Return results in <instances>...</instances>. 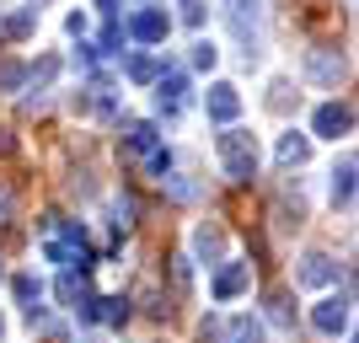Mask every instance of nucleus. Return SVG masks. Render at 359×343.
<instances>
[{"instance_id":"obj_14","label":"nucleus","mask_w":359,"mask_h":343,"mask_svg":"<svg viewBox=\"0 0 359 343\" xmlns=\"http://www.w3.org/2000/svg\"><path fill=\"white\" fill-rule=\"evenodd\" d=\"M306 161H311V140L290 129V135L279 140V166H306Z\"/></svg>"},{"instance_id":"obj_28","label":"nucleus","mask_w":359,"mask_h":343,"mask_svg":"<svg viewBox=\"0 0 359 343\" xmlns=\"http://www.w3.org/2000/svg\"><path fill=\"white\" fill-rule=\"evenodd\" d=\"M182 22H188V27H204V0H182Z\"/></svg>"},{"instance_id":"obj_29","label":"nucleus","mask_w":359,"mask_h":343,"mask_svg":"<svg viewBox=\"0 0 359 343\" xmlns=\"http://www.w3.org/2000/svg\"><path fill=\"white\" fill-rule=\"evenodd\" d=\"M22 75H27V70H22V65H0V86H16Z\"/></svg>"},{"instance_id":"obj_30","label":"nucleus","mask_w":359,"mask_h":343,"mask_svg":"<svg viewBox=\"0 0 359 343\" xmlns=\"http://www.w3.org/2000/svg\"><path fill=\"white\" fill-rule=\"evenodd\" d=\"M11 150H16V140L6 135V129H0V156H11Z\"/></svg>"},{"instance_id":"obj_31","label":"nucleus","mask_w":359,"mask_h":343,"mask_svg":"<svg viewBox=\"0 0 359 343\" xmlns=\"http://www.w3.org/2000/svg\"><path fill=\"white\" fill-rule=\"evenodd\" d=\"M0 284H6V263H0Z\"/></svg>"},{"instance_id":"obj_18","label":"nucleus","mask_w":359,"mask_h":343,"mask_svg":"<svg viewBox=\"0 0 359 343\" xmlns=\"http://www.w3.org/2000/svg\"><path fill=\"white\" fill-rule=\"evenodd\" d=\"M60 300H65V306H81V300H91V290H86V274L65 269V279H60Z\"/></svg>"},{"instance_id":"obj_5","label":"nucleus","mask_w":359,"mask_h":343,"mask_svg":"<svg viewBox=\"0 0 359 343\" xmlns=\"http://www.w3.org/2000/svg\"><path fill=\"white\" fill-rule=\"evenodd\" d=\"M338 279V263H332L327 253H306L300 257V269H295V284H306V290H322V284Z\"/></svg>"},{"instance_id":"obj_9","label":"nucleus","mask_w":359,"mask_h":343,"mask_svg":"<svg viewBox=\"0 0 359 343\" xmlns=\"http://www.w3.org/2000/svg\"><path fill=\"white\" fill-rule=\"evenodd\" d=\"M182 102H188V75H182V70L161 75V91H156V107H161L166 119H172V113H182Z\"/></svg>"},{"instance_id":"obj_24","label":"nucleus","mask_w":359,"mask_h":343,"mask_svg":"<svg viewBox=\"0 0 359 343\" xmlns=\"http://www.w3.org/2000/svg\"><path fill=\"white\" fill-rule=\"evenodd\" d=\"M290 91H295L290 81H273V86H269V107H273V113H290V102H295Z\"/></svg>"},{"instance_id":"obj_23","label":"nucleus","mask_w":359,"mask_h":343,"mask_svg":"<svg viewBox=\"0 0 359 343\" xmlns=\"http://www.w3.org/2000/svg\"><path fill=\"white\" fill-rule=\"evenodd\" d=\"M156 75H161V65L150 60V54H135V60H129V81H156Z\"/></svg>"},{"instance_id":"obj_22","label":"nucleus","mask_w":359,"mask_h":343,"mask_svg":"<svg viewBox=\"0 0 359 343\" xmlns=\"http://www.w3.org/2000/svg\"><path fill=\"white\" fill-rule=\"evenodd\" d=\"M123 38H129V32H123L118 22H107V27H102V43H91V48H97V54H118Z\"/></svg>"},{"instance_id":"obj_11","label":"nucleus","mask_w":359,"mask_h":343,"mask_svg":"<svg viewBox=\"0 0 359 343\" xmlns=\"http://www.w3.org/2000/svg\"><path fill=\"white\" fill-rule=\"evenodd\" d=\"M194 253L204 257V263H220V257H225V231H220V225H198V231H194Z\"/></svg>"},{"instance_id":"obj_6","label":"nucleus","mask_w":359,"mask_h":343,"mask_svg":"<svg viewBox=\"0 0 359 343\" xmlns=\"http://www.w3.org/2000/svg\"><path fill=\"white\" fill-rule=\"evenodd\" d=\"M204 107H210V119H215V123H231V119L241 113V91L231 86V81H215L210 97H204Z\"/></svg>"},{"instance_id":"obj_12","label":"nucleus","mask_w":359,"mask_h":343,"mask_svg":"<svg viewBox=\"0 0 359 343\" xmlns=\"http://www.w3.org/2000/svg\"><path fill=\"white\" fill-rule=\"evenodd\" d=\"M332 204L338 209L354 204V156H344V161L332 166Z\"/></svg>"},{"instance_id":"obj_8","label":"nucleus","mask_w":359,"mask_h":343,"mask_svg":"<svg viewBox=\"0 0 359 343\" xmlns=\"http://www.w3.org/2000/svg\"><path fill=\"white\" fill-rule=\"evenodd\" d=\"M311 328L316 332H327V338H338V332L348 328V295H338V300H322L311 311Z\"/></svg>"},{"instance_id":"obj_2","label":"nucleus","mask_w":359,"mask_h":343,"mask_svg":"<svg viewBox=\"0 0 359 343\" xmlns=\"http://www.w3.org/2000/svg\"><path fill=\"white\" fill-rule=\"evenodd\" d=\"M215 145H220V161H225V177L231 182H252L257 177V140H252V129H225Z\"/></svg>"},{"instance_id":"obj_15","label":"nucleus","mask_w":359,"mask_h":343,"mask_svg":"<svg viewBox=\"0 0 359 343\" xmlns=\"http://www.w3.org/2000/svg\"><path fill=\"white\" fill-rule=\"evenodd\" d=\"M129 306H135L129 295H102V300H97V322H107V328H123V322H129Z\"/></svg>"},{"instance_id":"obj_27","label":"nucleus","mask_w":359,"mask_h":343,"mask_svg":"<svg viewBox=\"0 0 359 343\" xmlns=\"http://www.w3.org/2000/svg\"><path fill=\"white\" fill-rule=\"evenodd\" d=\"M220 332H225L220 316H204V328H198V343H220Z\"/></svg>"},{"instance_id":"obj_21","label":"nucleus","mask_w":359,"mask_h":343,"mask_svg":"<svg viewBox=\"0 0 359 343\" xmlns=\"http://www.w3.org/2000/svg\"><path fill=\"white\" fill-rule=\"evenodd\" d=\"M11 220H16V182L0 177V225H11Z\"/></svg>"},{"instance_id":"obj_17","label":"nucleus","mask_w":359,"mask_h":343,"mask_svg":"<svg viewBox=\"0 0 359 343\" xmlns=\"http://www.w3.org/2000/svg\"><path fill=\"white\" fill-rule=\"evenodd\" d=\"M123 145L135 150V156H150V150H156V123H129V129H123Z\"/></svg>"},{"instance_id":"obj_16","label":"nucleus","mask_w":359,"mask_h":343,"mask_svg":"<svg viewBox=\"0 0 359 343\" xmlns=\"http://www.w3.org/2000/svg\"><path fill=\"white\" fill-rule=\"evenodd\" d=\"M269 322L273 328H295V306H290V290H269Z\"/></svg>"},{"instance_id":"obj_4","label":"nucleus","mask_w":359,"mask_h":343,"mask_svg":"<svg viewBox=\"0 0 359 343\" xmlns=\"http://www.w3.org/2000/svg\"><path fill=\"white\" fill-rule=\"evenodd\" d=\"M344 54H338V48H311V54H306V75H311L316 86H338V81H344Z\"/></svg>"},{"instance_id":"obj_20","label":"nucleus","mask_w":359,"mask_h":343,"mask_svg":"<svg viewBox=\"0 0 359 343\" xmlns=\"http://www.w3.org/2000/svg\"><path fill=\"white\" fill-rule=\"evenodd\" d=\"M27 75H32V91H48V86H54V75H60V60H38Z\"/></svg>"},{"instance_id":"obj_3","label":"nucleus","mask_w":359,"mask_h":343,"mask_svg":"<svg viewBox=\"0 0 359 343\" xmlns=\"http://www.w3.org/2000/svg\"><path fill=\"white\" fill-rule=\"evenodd\" d=\"M311 129L322 140H344L348 129H354V107H348V102H322V107H316V119H311Z\"/></svg>"},{"instance_id":"obj_25","label":"nucleus","mask_w":359,"mask_h":343,"mask_svg":"<svg viewBox=\"0 0 359 343\" xmlns=\"http://www.w3.org/2000/svg\"><path fill=\"white\" fill-rule=\"evenodd\" d=\"M0 32H6V38H27V32H32V11L6 16V22H0Z\"/></svg>"},{"instance_id":"obj_19","label":"nucleus","mask_w":359,"mask_h":343,"mask_svg":"<svg viewBox=\"0 0 359 343\" xmlns=\"http://www.w3.org/2000/svg\"><path fill=\"white\" fill-rule=\"evenodd\" d=\"M11 290H16V300H22L27 311H32V306H38V300H43V284L32 279V274H16V284H11Z\"/></svg>"},{"instance_id":"obj_26","label":"nucleus","mask_w":359,"mask_h":343,"mask_svg":"<svg viewBox=\"0 0 359 343\" xmlns=\"http://www.w3.org/2000/svg\"><path fill=\"white\" fill-rule=\"evenodd\" d=\"M215 60H220V48H215V43H194V65H198V70H210Z\"/></svg>"},{"instance_id":"obj_1","label":"nucleus","mask_w":359,"mask_h":343,"mask_svg":"<svg viewBox=\"0 0 359 343\" xmlns=\"http://www.w3.org/2000/svg\"><path fill=\"white\" fill-rule=\"evenodd\" d=\"M225 27L236 32L247 65L263 60V0H225Z\"/></svg>"},{"instance_id":"obj_32","label":"nucleus","mask_w":359,"mask_h":343,"mask_svg":"<svg viewBox=\"0 0 359 343\" xmlns=\"http://www.w3.org/2000/svg\"><path fill=\"white\" fill-rule=\"evenodd\" d=\"M0 338H6V322H0Z\"/></svg>"},{"instance_id":"obj_10","label":"nucleus","mask_w":359,"mask_h":343,"mask_svg":"<svg viewBox=\"0 0 359 343\" xmlns=\"http://www.w3.org/2000/svg\"><path fill=\"white\" fill-rule=\"evenodd\" d=\"M129 32H135L140 43H161V38H166V11H156V6L140 11L135 22H129Z\"/></svg>"},{"instance_id":"obj_7","label":"nucleus","mask_w":359,"mask_h":343,"mask_svg":"<svg viewBox=\"0 0 359 343\" xmlns=\"http://www.w3.org/2000/svg\"><path fill=\"white\" fill-rule=\"evenodd\" d=\"M247 284H252V263H225V269L215 274L210 290H215V300H236Z\"/></svg>"},{"instance_id":"obj_13","label":"nucleus","mask_w":359,"mask_h":343,"mask_svg":"<svg viewBox=\"0 0 359 343\" xmlns=\"http://www.w3.org/2000/svg\"><path fill=\"white\" fill-rule=\"evenodd\" d=\"M220 343H263V322H257V316H231Z\"/></svg>"}]
</instances>
